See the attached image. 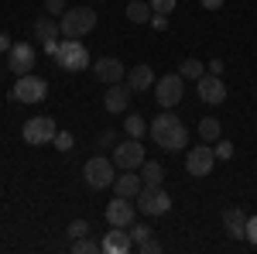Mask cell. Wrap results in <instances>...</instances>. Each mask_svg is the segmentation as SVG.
<instances>
[{
  "label": "cell",
  "mask_w": 257,
  "mask_h": 254,
  "mask_svg": "<svg viewBox=\"0 0 257 254\" xmlns=\"http://www.w3.org/2000/svg\"><path fill=\"white\" fill-rule=\"evenodd\" d=\"M219 134H223V127H219L216 117H202L199 120V141H206V144H216Z\"/></svg>",
  "instance_id": "21"
},
{
  "label": "cell",
  "mask_w": 257,
  "mask_h": 254,
  "mask_svg": "<svg viewBox=\"0 0 257 254\" xmlns=\"http://www.w3.org/2000/svg\"><path fill=\"white\" fill-rule=\"evenodd\" d=\"M141 179H144V186H161V182H165V168H161V161H148V158H144V165H141Z\"/></svg>",
  "instance_id": "23"
},
{
  "label": "cell",
  "mask_w": 257,
  "mask_h": 254,
  "mask_svg": "<svg viewBox=\"0 0 257 254\" xmlns=\"http://www.w3.org/2000/svg\"><path fill=\"white\" fill-rule=\"evenodd\" d=\"M199 86V100L202 103H209V107H216L226 100V86H223V76H213V72H202V79H196Z\"/></svg>",
  "instance_id": "13"
},
{
  "label": "cell",
  "mask_w": 257,
  "mask_h": 254,
  "mask_svg": "<svg viewBox=\"0 0 257 254\" xmlns=\"http://www.w3.org/2000/svg\"><path fill=\"white\" fill-rule=\"evenodd\" d=\"M62 38H86L93 28H96V11L93 7H69L59 18Z\"/></svg>",
  "instance_id": "2"
},
{
  "label": "cell",
  "mask_w": 257,
  "mask_h": 254,
  "mask_svg": "<svg viewBox=\"0 0 257 254\" xmlns=\"http://www.w3.org/2000/svg\"><path fill=\"white\" fill-rule=\"evenodd\" d=\"M213 155H216V161H219V158H223V161H230V158H233V144H230V141H216Z\"/></svg>",
  "instance_id": "30"
},
{
  "label": "cell",
  "mask_w": 257,
  "mask_h": 254,
  "mask_svg": "<svg viewBox=\"0 0 257 254\" xmlns=\"http://www.w3.org/2000/svg\"><path fill=\"white\" fill-rule=\"evenodd\" d=\"M223 69H226V65H223L219 59H213V62H209V72H213V76H223Z\"/></svg>",
  "instance_id": "38"
},
{
  "label": "cell",
  "mask_w": 257,
  "mask_h": 254,
  "mask_svg": "<svg viewBox=\"0 0 257 254\" xmlns=\"http://www.w3.org/2000/svg\"><path fill=\"white\" fill-rule=\"evenodd\" d=\"M141 186H144V179H141L138 168H120V176L113 179L117 196H127V199H134V196L141 193Z\"/></svg>",
  "instance_id": "18"
},
{
  "label": "cell",
  "mask_w": 257,
  "mask_h": 254,
  "mask_svg": "<svg viewBox=\"0 0 257 254\" xmlns=\"http://www.w3.org/2000/svg\"><path fill=\"white\" fill-rule=\"evenodd\" d=\"M59 35H62V28L52 14H45V18L35 21V38H38L41 45H45V41H59Z\"/></svg>",
  "instance_id": "20"
},
{
  "label": "cell",
  "mask_w": 257,
  "mask_h": 254,
  "mask_svg": "<svg viewBox=\"0 0 257 254\" xmlns=\"http://www.w3.org/2000/svg\"><path fill=\"white\" fill-rule=\"evenodd\" d=\"M182 93H185L182 72H168V76H161L155 82V100H158V107H165V110H172L178 100H182Z\"/></svg>",
  "instance_id": "8"
},
{
  "label": "cell",
  "mask_w": 257,
  "mask_h": 254,
  "mask_svg": "<svg viewBox=\"0 0 257 254\" xmlns=\"http://www.w3.org/2000/svg\"><path fill=\"white\" fill-rule=\"evenodd\" d=\"M59 45H62V41H45V52L55 59V55H59Z\"/></svg>",
  "instance_id": "39"
},
{
  "label": "cell",
  "mask_w": 257,
  "mask_h": 254,
  "mask_svg": "<svg viewBox=\"0 0 257 254\" xmlns=\"http://www.w3.org/2000/svg\"><path fill=\"white\" fill-rule=\"evenodd\" d=\"M247 240L257 247V216H250V220H247Z\"/></svg>",
  "instance_id": "34"
},
{
  "label": "cell",
  "mask_w": 257,
  "mask_h": 254,
  "mask_svg": "<svg viewBox=\"0 0 257 254\" xmlns=\"http://www.w3.org/2000/svg\"><path fill=\"white\" fill-rule=\"evenodd\" d=\"M113 141H117V137H113V131H103V134H99V148H110Z\"/></svg>",
  "instance_id": "36"
},
{
  "label": "cell",
  "mask_w": 257,
  "mask_h": 254,
  "mask_svg": "<svg viewBox=\"0 0 257 254\" xmlns=\"http://www.w3.org/2000/svg\"><path fill=\"white\" fill-rule=\"evenodd\" d=\"M151 4H144V0H131L127 4V21H134V24H148L151 21Z\"/></svg>",
  "instance_id": "22"
},
{
  "label": "cell",
  "mask_w": 257,
  "mask_h": 254,
  "mask_svg": "<svg viewBox=\"0 0 257 254\" xmlns=\"http://www.w3.org/2000/svg\"><path fill=\"white\" fill-rule=\"evenodd\" d=\"M0 52H11V35L0 31Z\"/></svg>",
  "instance_id": "40"
},
{
  "label": "cell",
  "mask_w": 257,
  "mask_h": 254,
  "mask_svg": "<svg viewBox=\"0 0 257 254\" xmlns=\"http://www.w3.org/2000/svg\"><path fill=\"white\" fill-rule=\"evenodd\" d=\"M52 144H55V148H59V151H72V144H76V137L69 134V131H59V134H55V141H52Z\"/></svg>",
  "instance_id": "28"
},
{
  "label": "cell",
  "mask_w": 257,
  "mask_h": 254,
  "mask_svg": "<svg viewBox=\"0 0 257 254\" xmlns=\"http://www.w3.org/2000/svg\"><path fill=\"white\" fill-rule=\"evenodd\" d=\"M148 134H151V141L158 144L161 151H182V148H189V127L175 114H158V117L151 120Z\"/></svg>",
  "instance_id": "1"
},
{
  "label": "cell",
  "mask_w": 257,
  "mask_h": 254,
  "mask_svg": "<svg viewBox=\"0 0 257 254\" xmlns=\"http://www.w3.org/2000/svg\"><path fill=\"white\" fill-rule=\"evenodd\" d=\"M103 251V240H96V237H79V240H72V254H96Z\"/></svg>",
  "instance_id": "24"
},
{
  "label": "cell",
  "mask_w": 257,
  "mask_h": 254,
  "mask_svg": "<svg viewBox=\"0 0 257 254\" xmlns=\"http://www.w3.org/2000/svg\"><path fill=\"white\" fill-rule=\"evenodd\" d=\"M93 76H96L99 82H106V86H113V82H123L127 69H123V62H120V59H113V55H103V59L93 62Z\"/></svg>",
  "instance_id": "14"
},
{
  "label": "cell",
  "mask_w": 257,
  "mask_h": 254,
  "mask_svg": "<svg viewBox=\"0 0 257 254\" xmlns=\"http://www.w3.org/2000/svg\"><path fill=\"white\" fill-rule=\"evenodd\" d=\"M155 82H158V76H155V69L144 62V65H134L131 72H127V86L134 90V93H148V90H155Z\"/></svg>",
  "instance_id": "16"
},
{
  "label": "cell",
  "mask_w": 257,
  "mask_h": 254,
  "mask_svg": "<svg viewBox=\"0 0 257 254\" xmlns=\"http://www.w3.org/2000/svg\"><path fill=\"white\" fill-rule=\"evenodd\" d=\"M134 203H138V210L144 216H165L172 210V196L165 193L161 186H141V193L134 196Z\"/></svg>",
  "instance_id": "4"
},
{
  "label": "cell",
  "mask_w": 257,
  "mask_h": 254,
  "mask_svg": "<svg viewBox=\"0 0 257 254\" xmlns=\"http://www.w3.org/2000/svg\"><path fill=\"white\" fill-rule=\"evenodd\" d=\"M151 24H155V28H168V14H151Z\"/></svg>",
  "instance_id": "35"
},
{
  "label": "cell",
  "mask_w": 257,
  "mask_h": 254,
  "mask_svg": "<svg viewBox=\"0 0 257 254\" xmlns=\"http://www.w3.org/2000/svg\"><path fill=\"white\" fill-rule=\"evenodd\" d=\"M82 179H86V186L99 193V189H110L113 186V179H117V165L110 161V158H89L86 165H82Z\"/></svg>",
  "instance_id": "3"
},
{
  "label": "cell",
  "mask_w": 257,
  "mask_h": 254,
  "mask_svg": "<svg viewBox=\"0 0 257 254\" xmlns=\"http://www.w3.org/2000/svg\"><path fill=\"white\" fill-rule=\"evenodd\" d=\"M127 230H131V237H134V244H141V240L151 237V227H148V223H131Z\"/></svg>",
  "instance_id": "29"
},
{
  "label": "cell",
  "mask_w": 257,
  "mask_h": 254,
  "mask_svg": "<svg viewBox=\"0 0 257 254\" xmlns=\"http://www.w3.org/2000/svg\"><path fill=\"white\" fill-rule=\"evenodd\" d=\"M131 86H123V82H113L110 90H106V97H103V107L110 110V114H123L127 107H131Z\"/></svg>",
  "instance_id": "17"
},
{
  "label": "cell",
  "mask_w": 257,
  "mask_h": 254,
  "mask_svg": "<svg viewBox=\"0 0 257 254\" xmlns=\"http://www.w3.org/2000/svg\"><path fill=\"white\" fill-rule=\"evenodd\" d=\"M138 251H141V254H158L161 244L155 240V237H148V240H141V244H138Z\"/></svg>",
  "instance_id": "33"
},
{
  "label": "cell",
  "mask_w": 257,
  "mask_h": 254,
  "mask_svg": "<svg viewBox=\"0 0 257 254\" xmlns=\"http://www.w3.org/2000/svg\"><path fill=\"white\" fill-rule=\"evenodd\" d=\"M148 4H151V11H155V14H172L178 0H148Z\"/></svg>",
  "instance_id": "31"
},
{
  "label": "cell",
  "mask_w": 257,
  "mask_h": 254,
  "mask_svg": "<svg viewBox=\"0 0 257 254\" xmlns=\"http://www.w3.org/2000/svg\"><path fill=\"white\" fill-rule=\"evenodd\" d=\"M202 4V11H219L223 7V0H199Z\"/></svg>",
  "instance_id": "37"
},
{
  "label": "cell",
  "mask_w": 257,
  "mask_h": 254,
  "mask_svg": "<svg viewBox=\"0 0 257 254\" xmlns=\"http://www.w3.org/2000/svg\"><path fill=\"white\" fill-rule=\"evenodd\" d=\"M86 234H89V223H86V220H72V223L65 227V237H69V240H79V237H86Z\"/></svg>",
  "instance_id": "27"
},
{
  "label": "cell",
  "mask_w": 257,
  "mask_h": 254,
  "mask_svg": "<svg viewBox=\"0 0 257 254\" xmlns=\"http://www.w3.org/2000/svg\"><path fill=\"white\" fill-rule=\"evenodd\" d=\"M123 131H127V137H141L144 131H148V124H144L141 114H131V117L123 120Z\"/></svg>",
  "instance_id": "25"
},
{
  "label": "cell",
  "mask_w": 257,
  "mask_h": 254,
  "mask_svg": "<svg viewBox=\"0 0 257 254\" xmlns=\"http://www.w3.org/2000/svg\"><path fill=\"white\" fill-rule=\"evenodd\" d=\"M144 144H141V137H127V141H120L117 148H113V165L117 168H141L144 165Z\"/></svg>",
  "instance_id": "10"
},
{
  "label": "cell",
  "mask_w": 257,
  "mask_h": 254,
  "mask_svg": "<svg viewBox=\"0 0 257 254\" xmlns=\"http://www.w3.org/2000/svg\"><path fill=\"white\" fill-rule=\"evenodd\" d=\"M131 247H134V237H131L127 227H110L106 237H103V251L106 254H127Z\"/></svg>",
  "instance_id": "15"
},
{
  "label": "cell",
  "mask_w": 257,
  "mask_h": 254,
  "mask_svg": "<svg viewBox=\"0 0 257 254\" xmlns=\"http://www.w3.org/2000/svg\"><path fill=\"white\" fill-rule=\"evenodd\" d=\"M247 220L250 216L243 213V210H226L223 213V227H226V234L233 237V240H247Z\"/></svg>",
  "instance_id": "19"
},
{
  "label": "cell",
  "mask_w": 257,
  "mask_h": 254,
  "mask_svg": "<svg viewBox=\"0 0 257 254\" xmlns=\"http://www.w3.org/2000/svg\"><path fill=\"white\" fill-rule=\"evenodd\" d=\"M55 62H59V69H65V72H82V69L89 65V52H86L82 38H65L62 41Z\"/></svg>",
  "instance_id": "5"
},
{
  "label": "cell",
  "mask_w": 257,
  "mask_h": 254,
  "mask_svg": "<svg viewBox=\"0 0 257 254\" xmlns=\"http://www.w3.org/2000/svg\"><path fill=\"white\" fill-rule=\"evenodd\" d=\"M213 165H216V155H213V148L206 144V141H199L196 148H189V155H185V172L196 179H206L213 172Z\"/></svg>",
  "instance_id": "9"
},
{
  "label": "cell",
  "mask_w": 257,
  "mask_h": 254,
  "mask_svg": "<svg viewBox=\"0 0 257 254\" xmlns=\"http://www.w3.org/2000/svg\"><path fill=\"white\" fill-rule=\"evenodd\" d=\"M45 97H48V82L41 76H35V72L18 76L14 90H11V100H18V103H41Z\"/></svg>",
  "instance_id": "7"
},
{
  "label": "cell",
  "mask_w": 257,
  "mask_h": 254,
  "mask_svg": "<svg viewBox=\"0 0 257 254\" xmlns=\"http://www.w3.org/2000/svg\"><path fill=\"white\" fill-rule=\"evenodd\" d=\"M7 69H11L14 76H28V72L35 69V48H31L28 41L11 45V52H7Z\"/></svg>",
  "instance_id": "11"
},
{
  "label": "cell",
  "mask_w": 257,
  "mask_h": 254,
  "mask_svg": "<svg viewBox=\"0 0 257 254\" xmlns=\"http://www.w3.org/2000/svg\"><path fill=\"white\" fill-rule=\"evenodd\" d=\"M178 72H182V79H202V62L199 59H185L182 65H178Z\"/></svg>",
  "instance_id": "26"
},
{
  "label": "cell",
  "mask_w": 257,
  "mask_h": 254,
  "mask_svg": "<svg viewBox=\"0 0 257 254\" xmlns=\"http://www.w3.org/2000/svg\"><path fill=\"white\" fill-rule=\"evenodd\" d=\"M55 134H59L55 117H31V120H24V127H21V137H24L31 148H38V144H52Z\"/></svg>",
  "instance_id": "6"
},
{
  "label": "cell",
  "mask_w": 257,
  "mask_h": 254,
  "mask_svg": "<svg viewBox=\"0 0 257 254\" xmlns=\"http://www.w3.org/2000/svg\"><path fill=\"white\" fill-rule=\"evenodd\" d=\"M138 216V203H131L127 196H117L110 206H106V223L110 227H131Z\"/></svg>",
  "instance_id": "12"
},
{
  "label": "cell",
  "mask_w": 257,
  "mask_h": 254,
  "mask_svg": "<svg viewBox=\"0 0 257 254\" xmlns=\"http://www.w3.org/2000/svg\"><path fill=\"white\" fill-rule=\"evenodd\" d=\"M45 11H48V14H52V18H55V14H65V11H69V7H65V0H45Z\"/></svg>",
  "instance_id": "32"
}]
</instances>
